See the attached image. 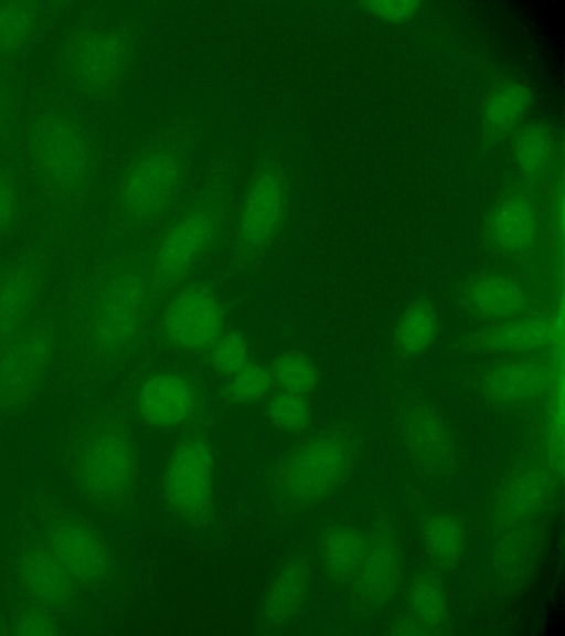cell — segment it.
<instances>
[{"label": "cell", "mask_w": 565, "mask_h": 636, "mask_svg": "<svg viewBox=\"0 0 565 636\" xmlns=\"http://www.w3.org/2000/svg\"><path fill=\"white\" fill-rule=\"evenodd\" d=\"M163 507L175 521L193 529L209 527L215 512L214 452L210 422L183 431L161 474Z\"/></svg>", "instance_id": "8fae6325"}, {"label": "cell", "mask_w": 565, "mask_h": 636, "mask_svg": "<svg viewBox=\"0 0 565 636\" xmlns=\"http://www.w3.org/2000/svg\"><path fill=\"white\" fill-rule=\"evenodd\" d=\"M57 556L78 586L100 590L115 575L111 553L100 533L72 511L51 513L40 538Z\"/></svg>", "instance_id": "5bb4252c"}, {"label": "cell", "mask_w": 565, "mask_h": 636, "mask_svg": "<svg viewBox=\"0 0 565 636\" xmlns=\"http://www.w3.org/2000/svg\"><path fill=\"white\" fill-rule=\"evenodd\" d=\"M119 406L130 421L156 430H188L211 422V396L195 372L177 367L136 370Z\"/></svg>", "instance_id": "ba28073f"}, {"label": "cell", "mask_w": 565, "mask_h": 636, "mask_svg": "<svg viewBox=\"0 0 565 636\" xmlns=\"http://www.w3.org/2000/svg\"><path fill=\"white\" fill-rule=\"evenodd\" d=\"M10 626L0 621V635H9Z\"/></svg>", "instance_id": "ab89813d"}, {"label": "cell", "mask_w": 565, "mask_h": 636, "mask_svg": "<svg viewBox=\"0 0 565 636\" xmlns=\"http://www.w3.org/2000/svg\"><path fill=\"white\" fill-rule=\"evenodd\" d=\"M68 362L84 383H103L135 362L150 336L143 239L109 242L86 269L67 314Z\"/></svg>", "instance_id": "6da1fadb"}, {"label": "cell", "mask_w": 565, "mask_h": 636, "mask_svg": "<svg viewBox=\"0 0 565 636\" xmlns=\"http://www.w3.org/2000/svg\"><path fill=\"white\" fill-rule=\"evenodd\" d=\"M308 583L307 559L295 553L284 562L265 593L262 612L266 624L277 626L291 618L306 598Z\"/></svg>", "instance_id": "603a6c76"}, {"label": "cell", "mask_w": 565, "mask_h": 636, "mask_svg": "<svg viewBox=\"0 0 565 636\" xmlns=\"http://www.w3.org/2000/svg\"><path fill=\"white\" fill-rule=\"evenodd\" d=\"M265 400V416L270 426L288 434H300L309 427L312 412L307 395L274 391Z\"/></svg>", "instance_id": "1f68e13d"}, {"label": "cell", "mask_w": 565, "mask_h": 636, "mask_svg": "<svg viewBox=\"0 0 565 636\" xmlns=\"http://www.w3.org/2000/svg\"><path fill=\"white\" fill-rule=\"evenodd\" d=\"M276 391L308 395L319 383V370L315 361L298 351L281 353L267 362Z\"/></svg>", "instance_id": "4dcf8cb0"}, {"label": "cell", "mask_w": 565, "mask_h": 636, "mask_svg": "<svg viewBox=\"0 0 565 636\" xmlns=\"http://www.w3.org/2000/svg\"><path fill=\"white\" fill-rule=\"evenodd\" d=\"M353 441L342 426H330L282 454L263 481L264 502L278 518L291 519L324 501L348 475Z\"/></svg>", "instance_id": "8992f818"}, {"label": "cell", "mask_w": 565, "mask_h": 636, "mask_svg": "<svg viewBox=\"0 0 565 636\" xmlns=\"http://www.w3.org/2000/svg\"><path fill=\"white\" fill-rule=\"evenodd\" d=\"M551 150L548 135L539 126H526L519 131L515 139V157L524 173H540L550 160Z\"/></svg>", "instance_id": "836d02e7"}, {"label": "cell", "mask_w": 565, "mask_h": 636, "mask_svg": "<svg viewBox=\"0 0 565 636\" xmlns=\"http://www.w3.org/2000/svg\"><path fill=\"white\" fill-rule=\"evenodd\" d=\"M440 331V314L428 296L413 299L399 314L392 329L393 346L398 356L414 359L427 352Z\"/></svg>", "instance_id": "cb8c5ba5"}, {"label": "cell", "mask_w": 565, "mask_h": 636, "mask_svg": "<svg viewBox=\"0 0 565 636\" xmlns=\"http://www.w3.org/2000/svg\"><path fill=\"white\" fill-rule=\"evenodd\" d=\"M11 117L12 98L9 93V87L0 80V138L8 132Z\"/></svg>", "instance_id": "74e56055"}, {"label": "cell", "mask_w": 565, "mask_h": 636, "mask_svg": "<svg viewBox=\"0 0 565 636\" xmlns=\"http://www.w3.org/2000/svg\"><path fill=\"white\" fill-rule=\"evenodd\" d=\"M557 478L556 469L545 457L521 463L494 494L491 508L494 521L511 527L537 516L554 495Z\"/></svg>", "instance_id": "e0dca14e"}, {"label": "cell", "mask_w": 565, "mask_h": 636, "mask_svg": "<svg viewBox=\"0 0 565 636\" xmlns=\"http://www.w3.org/2000/svg\"><path fill=\"white\" fill-rule=\"evenodd\" d=\"M367 540L363 533L348 524L330 527L320 543L321 565L333 583L352 581L364 555Z\"/></svg>", "instance_id": "d4e9b609"}, {"label": "cell", "mask_w": 565, "mask_h": 636, "mask_svg": "<svg viewBox=\"0 0 565 636\" xmlns=\"http://www.w3.org/2000/svg\"><path fill=\"white\" fill-rule=\"evenodd\" d=\"M66 469L75 491L94 508L121 512L132 506L140 458L120 406H97L79 418L67 442Z\"/></svg>", "instance_id": "5b68a950"}, {"label": "cell", "mask_w": 565, "mask_h": 636, "mask_svg": "<svg viewBox=\"0 0 565 636\" xmlns=\"http://www.w3.org/2000/svg\"><path fill=\"white\" fill-rule=\"evenodd\" d=\"M200 137L175 126L147 137L118 167L113 181L110 242H134L158 229L190 192Z\"/></svg>", "instance_id": "3957f363"}, {"label": "cell", "mask_w": 565, "mask_h": 636, "mask_svg": "<svg viewBox=\"0 0 565 636\" xmlns=\"http://www.w3.org/2000/svg\"><path fill=\"white\" fill-rule=\"evenodd\" d=\"M40 17L39 4L34 1H0V60L19 53L31 42Z\"/></svg>", "instance_id": "83f0119b"}, {"label": "cell", "mask_w": 565, "mask_h": 636, "mask_svg": "<svg viewBox=\"0 0 565 636\" xmlns=\"http://www.w3.org/2000/svg\"><path fill=\"white\" fill-rule=\"evenodd\" d=\"M402 571L398 543L391 531H377L366 549L353 577L355 594L364 604L382 606L394 595Z\"/></svg>", "instance_id": "7402d4cb"}, {"label": "cell", "mask_w": 565, "mask_h": 636, "mask_svg": "<svg viewBox=\"0 0 565 636\" xmlns=\"http://www.w3.org/2000/svg\"><path fill=\"white\" fill-rule=\"evenodd\" d=\"M457 299L469 316L489 324L555 307V299L513 271L486 272L467 278L458 289Z\"/></svg>", "instance_id": "9a60e30c"}, {"label": "cell", "mask_w": 565, "mask_h": 636, "mask_svg": "<svg viewBox=\"0 0 565 636\" xmlns=\"http://www.w3.org/2000/svg\"><path fill=\"white\" fill-rule=\"evenodd\" d=\"M290 203L291 173L284 155L264 151L236 201L226 241L234 276H246L266 257L285 227Z\"/></svg>", "instance_id": "52a82bcc"}, {"label": "cell", "mask_w": 565, "mask_h": 636, "mask_svg": "<svg viewBox=\"0 0 565 636\" xmlns=\"http://www.w3.org/2000/svg\"><path fill=\"white\" fill-rule=\"evenodd\" d=\"M138 30L135 24L116 22L79 30L65 45L60 74L75 92L104 100L122 84L135 56Z\"/></svg>", "instance_id": "30bf717a"}, {"label": "cell", "mask_w": 565, "mask_h": 636, "mask_svg": "<svg viewBox=\"0 0 565 636\" xmlns=\"http://www.w3.org/2000/svg\"><path fill=\"white\" fill-rule=\"evenodd\" d=\"M46 272L42 254L29 252L0 266V350L30 322Z\"/></svg>", "instance_id": "ac0fdd59"}, {"label": "cell", "mask_w": 565, "mask_h": 636, "mask_svg": "<svg viewBox=\"0 0 565 636\" xmlns=\"http://www.w3.org/2000/svg\"><path fill=\"white\" fill-rule=\"evenodd\" d=\"M395 635H430L431 633L414 618L397 624L392 630Z\"/></svg>", "instance_id": "f35d334b"}, {"label": "cell", "mask_w": 565, "mask_h": 636, "mask_svg": "<svg viewBox=\"0 0 565 636\" xmlns=\"http://www.w3.org/2000/svg\"><path fill=\"white\" fill-rule=\"evenodd\" d=\"M484 234L513 272L556 299V274L543 243L542 212L529 193L513 192L500 199L484 220Z\"/></svg>", "instance_id": "7c38bea8"}, {"label": "cell", "mask_w": 565, "mask_h": 636, "mask_svg": "<svg viewBox=\"0 0 565 636\" xmlns=\"http://www.w3.org/2000/svg\"><path fill=\"white\" fill-rule=\"evenodd\" d=\"M15 573L22 590L36 604L61 610L76 598L78 584L41 539L21 550Z\"/></svg>", "instance_id": "d6986e66"}, {"label": "cell", "mask_w": 565, "mask_h": 636, "mask_svg": "<svg viewBox=\"0 0 565 636\" xmlns=\"http://www.w3.org/2000/svg\"><path fill=\"white\" fill-rule=\"evenodd\" d=\"M402 431L409 454L422 468L439 473L448 467L454 454L452 436L431 405L411 403L402 416Z\"/></svg>", "instance_id": "44dd1931"}, {"label": "cell", "mask_w": 565, "mask_h": 636, "mask_svg": "<svg viewBox=\"0 0 565 636\" xmlns=\"http://www.w3.org/2000/svg\"><path fill=\"white\" fill-rule=\"evenodd\" d=\"M56 332L46 321H31L0 350V416L20 413L33 399L51 367Z\"/></svg>", "instance_id": "4fadbf2b"}, {"label": "cell", "mask_w": 565, "mask_h": 636, "mask_svg": "<svg viewBox=\"0 0 565 636\" xmlns=\"http://www.w3.org/2000/svg\"><path fill=\"white\" fill-rule=\"evenodd\" d=\"M232 170L215 165L174 212L143 237L146 310L151 327L162 300L194 277L228 237L235 209Z\"/></svg>", "instance_id": "7a4b0ae2"}, {"label": "cell", "mask_w": 565, "mask_h": 636, "mask_svg": "<svg viewBox=\"0 0 565 636\" xmlns=\"http://www.w3.org/2000/svg\"><path fill=\"white\" fill-rule=\"evenodd\" d=\"M367 9L381 19L401 21L412 17L418 3L413 1H373L365 3Z\"/></svg>", "instance_id": "8d00e7d4"}, {"label": "cell", "mask_w": 565, "mask_h": 636, "mask_svg": "<svg viewBox=\"0 0 565 636\" xmlns=\"http://www.w3.org/2000/svg\"><path fill=\"white\" fill-rule=\"evenodd\" d=\"M228 319V305L215 286L192 277L162 300L149 338L193 363L230 328Z\"/></svg>", "instance_id": "9c48e42d"}, {"label": "cell", "mask_w": 565, "mask_h": 636, "mask_svg": "<svg viewBox=\"0 0 565 636\" xmlns=\"http://www.w3.org/2000/svg\"><path fill=\"white\" fill-rule=\"evenodd\" d=\"M412 618L431 634L444 628L448 621L446 591L438 575L428 569L414 573L407 592Z\"/></svg>", "instance_id": "4316f807"}, {"label": "cell", "mask_w": 565, "mask_h": 636, "mask_svg": "<svg viewBox=\"0 0 565 636\" xmlns=\"http://www.w3.org/2000/svg\"><path fill=\"white\" fill-rule=\"evenodd\" d=\"M9 626V635L15 636H54L60 634V624L53 610L36 603L19 610Z\"/></svg>", "instance_id": "e575fe53"}, {"label": "cell", "mask_w": 565, "mask_h": 636, "mask_svg": "<svg viewBox=\"0 0 565 636\" xmlns=\"http://www.w3.org/2000/svg\"><path fill=\"white\" fill-rule=\"evenodd\" d=\"M531 103L529 89L516 83L497 88L488 98L484 120L493 130H505L518 123Z\"/></svg>", "instance_id": "d6a6232c"}, {"label": "cell", "mask_w": 565, "mask_h": 636, "mask_svg": "<svg viewBox=\"0 0 565 636\" xmlns=\"http://www.w3.org/2000/svg\"><path fill=\"white\" fill-rule=\"evenodd\" d=\"M556 329L553 310L490 324L463 335L458 347L462 352L529 353L544 351Z\"/></svg>", "instance_id": "ffe728a7"}, {"label": "cell", "mask_w": 565, "mask_h": 636, "mask_svg": "<svg viewBox=\"0 0 565 636\" xmlns=\"http://www.w3.org/2000/svg\"><path fill=\"white\" fill-rule=\"evenodd\" d=\"M24 149L45 201L62 213L87 201L98 182L102 150L79 114L56 100L43 103L29 119Z\"/></svg>", "instance_id": "277c9868"}, {"label": "cell", "mask_w": 565, "mask_h": 636, "mask_svg": "<svg viewBox=\"0 0 565 636\" xmlns=\"http://www.w3.org/2000/svg\"><path fill=\"white\" fill-rule=\"evenodd\" d=\"M225 379L218 399L227 405L252 404L276 391L267 362L253 361Z\"/></svg>", "instance_id": "f1b7e54d"}, {"label": "cell", "mask_w": 565, "mask_h": 636, "mask_svg": "<svg viewBox=\"0 0 565 636\" xmlns=\"http://www.w3.org/2000/svg\"><path fill=\"white\" fill-rule=\"evenodd\" d=\"M419 530L426 551L435 563L450 568L459 561L467 534L457 517L445 511L428 513L420 519Z\"/></svg>", "instance_id": "484cf974"}, {"label": "cell", "mask_w": 565, "mask_h": 636, "mask_svg": "<svg viewBox=\"0 0 565 636\" xmlns=\"http://www.w3.org/2000/svg\"><path fill=\"white\" fill-rule=\"evenodd\" d=\"M553 371L544 351L518 353L490 364L478 375L477 389L488 403L518 406L544 398Z\"/></svg>", "instance_id": "2e32d148"}, {"label": "cell", "mask_w": 565, "mask_h": 636, "mask_svg": "<svg viewBox=\"0 0 565 636\" xmlns=\"http://www.w3.org/2000/svg\"><path fill=\"white\" fill-rule=\"evenodd\" d=\"M246 336L234 328L225 330L214 344L192 364L227 378L253 362Z\"/></svg>", "instance_id": "f546056e"}, {"label": "cell", "mask_w": 565, "mask_h": 636, "mask_svg": "<svg viewBox=\"0 0 565 636\" xmlns=\"http://www.w3.org/2000/svg\"><path fill=\"white\" fill-rule=\"evenodd\" d=\"M18 213V192L13 178L0 167V237L7 236L14 226Z\"/></svg>", "instance_id": "d590c367"}]
</instances>
